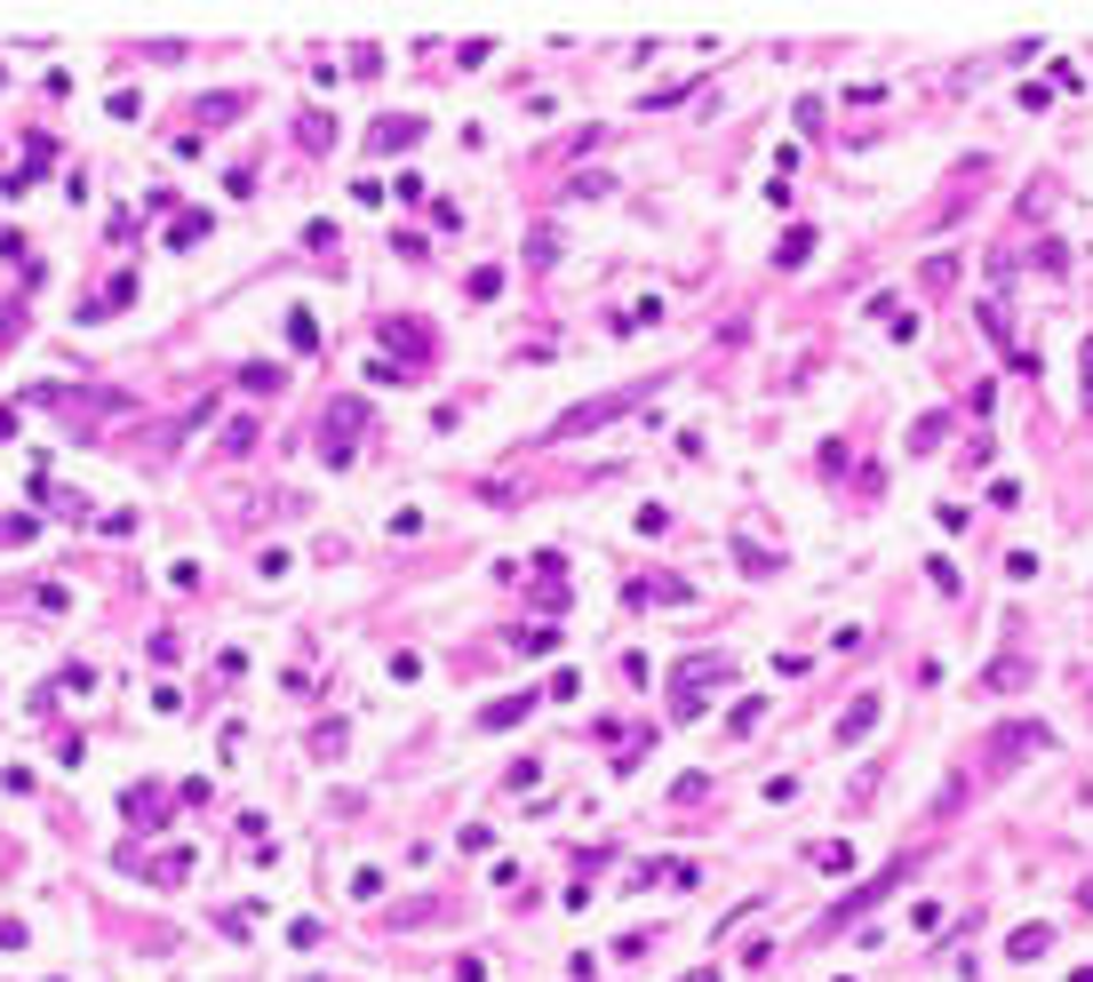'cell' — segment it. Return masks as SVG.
<instances>
[{
	"mask_svg": "<svg viewBox=\"0 0 1093 982\" xmlns=\"http://www.w3.org/2000/svg\"><path fill=\"white\" fill-rule=\"evenodd\" d=\"M1038 951H1053V927H1014V942H1006V959H1021V967H1030Z\"/></svg>",
	"mask_w": 1093,
	"mask_h": 982,
	"instance_id": "obj_12",
	"label": "cell"
},
{
	"mask_svg": "<svg viewBox=\"0 0 1093 982\" xmlns=\"http://www.w3.org/2000/svg\"><path fill=\"white\" fill-rule=\"evenodd\" d=\"M918 863H926V855H894V863H886V871L870 878V887H854V895H846V903L831 910V919H823V935H846V927H862V910H878V903L894 895V887H902V878H910Z\"/></svg>",
	"mask_w": 1093,
	"mask_h": 982,
	"instance_id": "obj_2",
	"label": "cell"
},
{
	"mask_svg": "<svg viewBox=\"0 0 1093 982\" xmlns=\"http://www.w3.org/2000/svg\"><path fill=\"white\" fill-rule=\"evenodd\" d=\"M9 431H17V408H0V439H9Z\"/></svg>",
	"mask_w": 1093,
	"mask_h": 982,
	"instance_id": "obj_33",
	"label": "cell"
},
{
	"mask_svg": "<svg viewBox=\"0 0 1093 982\" xmlns=\"http://www.w3.org/2000/svg\"><path fill=\"white\" fill-rule=\"evenodd\" d=\"M1038 273H1070V248L1062 241H1038Z\"/></svg>",
	"mask_w": 1093,
	"mask_h": 982,
	"instance_id": "obj_27",
	"label": "cell"
},
{
	"mask_svg": "<svg viewBox=\"0 0 1093 982\" xmlns=\"http://www.w3.org/2000/svg\"><path fill=\"white\" fill-rule=\"evenodd\" d=\"M727 680V655H687L671 671V719H703V695Z\"/></svg>",
	"mask_w": 1093,
	"mask_h": 982,
	"instance_id": "obj_3",
	"label": "cell"
},
{
	"mask_svg": "<svg viewBox=\"0 0 1093 982\" xmlns=\"http://www.w3.org/2000/svg\"><path fill=\"white\" fill-rule=\"evenodd\" d=\"M878 711H886V695H854V711L838 719V751H846V743H862V735L878 727Z\"/></svg>",
	"mask_w": 1093,
	"mask_h": 982,
	"instance_id": "obj_7",
	"label": "cell"
},
{
	"mask_svg": "<svg viewBox=\"0 0 1093 982\" xmlns=\"http://www.w3.org/2000/svg\"><path fill=\"white\" fill-rule=\"evenodd\" d=\"M288 344H296V352H320V320L303 312V303H296V312H288Z\"/></svg>",
	"mask_w": 1093,
	"mask_h": 982,
	"instance_id": "obj_17",
	"label": "cell"
},
{
	"mask_svg": "<svg viewBox=\"0 0 1093 982\" xmlns=\"http://www.w3.org/2000/svg\"><path fill=\"white\" fill-rule=\"evenodd\" d=\"M982 687H998V695H1014V687H1030V663H1021V655H998V663L982 671Z\"/></svg>",
	"mask_w": 1093,
	"mask_h": 982,
	"instance_id": "obj_9",
	"label": "cell"
},
{
	"mask_svg": "<svg viewBox=\"0 0 1093 982\" xmlns=\"http://www.w3.org/2000/svg\"><path fill=\"white\" fill-rule=\"evenodd\" d=\"M384 344H399V352H416V360H424V328H407V320H384Z\"/></svg>",
	"mask_w": 1093,
	"mask_h": 982,
	"instance_id": "obj_21",
	"label": "cell"
},
{
	"mask_svg": "<svg viewBox=\"0 0 1093 982\" xmlns=\"http://www.w3.org/2000/svg\"><path fill=\"white\" fill-rule=\"evenodd\" d=\"M367 145L384 152V160H392V152H416V145H424V120H416V113H384V120H375V137H367Z\"/></svg>",
	"mask_w": 1093,
	"mask_h": 982,
	"instance_id": "obj_6",
	"label": "cell"
},
{
	"mask_svg": "<svg viewBox=\"0 0 1093 982\" xmlns=\"http://www.w3.org/2000/svg\"><path fill=\"white\" fill-rule=\"evenodd\" d=\"M24 335V303H0V344H17Z\"/></svg>",
	"mask_w": 1093,
	"mask_h": 982,
	"instance_id": "obj_31",
	"label": "cell"
},
{
	"mask_svg": "<svg viewBox=\"0 0 1093 982\" xmlns=\"http://www.w3.org/2000/svg\"><path fill=\"white\" fill-rule=\"evenodd\" d=\"M296 128H303V152H328V145H335V120H328V113H303Z\"/></svg>",
	"mask_w": 1093,
	"mask_h": 982,
	"instance_id": "obj_18",
	"label": "cell"
},
{
	"mask_svg": "<svg viewBox=\"0 0 1093 982\" xmlns=\"http://www.w3.org/2000/svg\"><path fill=\"white\" fill-rule=\"evenodd\" d=\"M535 783H543V767H535V759H519V767L503 775V791H535Z\"/></svg>",
	"mask_w": 1093,
	"mask_h": 982,
	"instance_id": "obj_28",
	"label": "cell"
},
{
	"mask_svg": "<svg viewBox=\"0 0 1093 982\" xmlns=\"http://www.w3.org/2000/svg\"><path fill=\"white\" fill-rule=\"evenodd\" d=\"M519 648H527V655H551V648H559V631H551V623H535V631H519Z\"/></svg>",
	"mask_w": 1093,
	"mask_h": 982,
	"instance_id": "obj_26",
	"label": "cell"
},
{
	"mask_svg": "<svg viewBox=\"0 0 1093 982\" xmlns=\"http://www.w3.org/2000/svg\"><path fill=\"white\" fill-rule=\"evenodd\" d=\"M495 288H503V264H480V273H471V296H480V303H487Z\"/></svg>",
	"mask_w": 1093,
	"mask_h": 982,
	"instance_id": "obj_30",
	"label": "cell"
},
{
	"mask_svg": "<svg viewBox=\"0 0 1093 982\" xmlns=\"http://www.w3.org/2000/svg\"><path fill=\"white\" fill-rule=\"evenodd\" d=\"M32 527H41V520H32V512H17V520H0V544H32Z\"/></svg>",
	"mask_w": 1093,
	"mask_h": 982,
	"instance_id": "obj_29",
	"label": "cell"
},
{
	"mask_svg": "<svg viewBox=\"0 0 1093 982\" xmlns=\"http://www.w3.org/2000/svg\"><path fill=\"white\" fill-rule=\"evenodd\" d=\"M735 559H742V567H750V575H774V559H767V552H759V544H750V535H735Z\"/></svg>",
	"mask_w": 1093,
	"mask_h": 982,
	"instance_id": "obj_25",
	"label": "cell"
},
{
	"mask_svg": "<svg viewBox=\"0 0 1093 982\" xmlns=\"http://www.w3.org/2000/svg\"><path fill=\"white\" fill-rule=\"evenodd\" d=\"M655 384H671V376H646V384H614V392H599V399H575V408L551 424V439H591V431H607L614 416L646 408V399H655Z\"/></svg>",
	"mask_w": 1093,
	"mask_h": 982,
	"instance_id": "obj_1",
	"label": "cell"
},
{
	"mask_svg": "<svg viewBox=\"0 0 1093 982\" xmlns=\"http://www.w3.org/2000/svg\"><path fill=\"white\" fill-rule=\"evenodd\" d=\"M1078 903H1085V910H1093V878H1085V895H1078Z\"/></svg>",
	"mask_w": 1093,
	"mask_h": 982,
	"instance_id": "obj_35",
	"label": "cell"
},
{
	"mask_svg": "<svg viewBox=\"0 0 1093 982\" xmlns=\"http://www.w3.org/2000/svg\"><path fill=\"white\" fill-rule=\"evenodd\" d=\"M535 703H543V695H511V703H487V711H480V727H519Z\"/></svg>",
	"mask_w": 1093,
	"mask_h": 982,
	"instance_id": "obj_14",
	"label": "cell"
},
{
	"mask_svg": "<svg viewBox=\"0 0 1093 982\" xmlns=\"http://www.w3.org/2000/svg\"><path fill=\"white\" fill-rule=\"evenodd\" d=\"M678 982H719V974H710V967H695V974H678Z\"/></svg>",
	"mask_w": 1093,
	"mask_h": 982,
	"instance_id": "obj_34",
	"label": "cell"
},
{
	"mask_svg": "<svg viewBox=\"0 0 1093 982\" xmlns=\"http://www.w3.org/2000/svg\"><path fill=\"white\" fill-rule=\"evenodd\" d=\"M623 599H631V607H646V599H671V607H687V599H695V584H678V575H646V584H631Z\"/></svg>",
	"mask_w": 1093,
	"mask_h": 982,
	"instance_id": "obj_8",
	"label": "cell"
},
{
	"mask_svg": "<svg viewBox=\"0 0 1093 982\" xmlns=\"http://www.w3.org/2000/svg\"><path fill=\"white\" fill-rule=\"evenodd\" d=\"M1078 376H1085V408H1093V335L1078 344Z\"/></svg>",
	"mask_w": 1093,
	"mask_h": 982,
	"instance_id": "obj_32",
	"label": "cell"
},
{
	"mask_svg": "<svg viewBox=\"0 0 1093 982\" xmlns=\"http://www.w3.org/2000/svg\"><path fill=\"white\" fill-rule=\"evenodd\" d=\"M224 456H256V416H232L224 424Z\"/></svg>",
	"mask_w": 1093,
	"mask_h": 982,
	"instance_id": "obj_19",
	"label": "cell"
},
{
	"mask_svg": "<svg viewBox=\"0 0 1093 982\" xmlns=\"http://www.w3.org/2000/svg\"><path fill=\"white\" fill-rule=\"evenodd\" d=\"M120 815H128V823H160V815H168V799H160V791H136V783H128V791H120Z\"/></svg>",
	"mask_w": 1093,
	"mask_h": 982,
	"instance_id": "obj_10",
	"label": "cell"
},
{
	"mask_svg": "<svg viewBox=\"0 0 1093 982\" xmlns=\"http://www.w3.org/2000/svg\"><path fill=\"white\" fill-rule=\"evenodd\" d=\"M360 431H367V399H360V392H344V399H335V408L320 416V456H328L335 471H344V463H352V439H360Z\"/></svg>",
	"mask_w": 1093,
	"mask_h": 982,
	"instance_id": "obj_4",
	"label": "cell"
},
{
	"mask_svg": "<svg viewBox=\"0 0 1093 982\" xmlns=\"http://www.w3.org/2000/svg\"><path fill=\"white\" fill-rule=\"evenodd\" d=\"M184 871H192V855H184V846H168V855H152V863H144V878H152V887H176Z\"/></svg>",
	"mask_w": 1093,
	"mask_h": 982,
	"instance_id": "obj_13",
	"label": "cell"
},
{
	"mask_svg": "<svg viewBox=\"0 0 1093 982\" xmlns=\"http://www.w3.org/2000/svg\"><path fill=\"white\" fill-rule=\"evenodd\" d=\"M806 256H814V232H806V224H791V232H782V248H774V264H782V273H799Z\"/></svg>",
	"mask_w": 1093,
	"mask_h": 982,
	"instance_id": "obj_11",
	"label": "cell"
},
{
	"mask_svg": "<svg viewBox=\"0 0 1093 982\" xmlns=\"http://www.w3.org/2000/svg\"><path fill=\"white\" fill-rule=\"evenodd\" d=\"M1038 751H1053V735H1046L1038 719H1006L998 735H989V767H1006V759H1038Z\"/></svg>",
	"mask_w": 1093,
	"mask_h": 982,
	"instance_id": "obj_5",
	"label": "cell"
},
{
	"mask_svg": "<svg viewBox=\"0 0 1093 982\" xmlns=\"http://www.w3.org/2000/svg\"><path fill=\"white\" fill-rule=\"evenodd\" d=\"M303 248H312V256H335V224L312 216V224H303Z\"/></svg>",
	"mask_w": 1093,
	"mask_h": 982,
	"instance_id": "obj_23",
	"label": "cell"
},
{
	"mask_svg": "<svg viewBox=\"0 0 1093 982\" xmlns=\"http://www.w3.org/2000/svg\"><path fill=\"white\" fill-rule=\"evenodd\" d=\"M759 711H767V703H759V695H742V703H735V711H727V727H735V735H750V727H759Z\"/></svg>",
	"mask_w": 1093,
	"mask_h": 982,
	"instance_id": "obj_24",
	"label": "cell"
},
{
	"mask_svg": "<svg viewBox=\"0 0 1093 982\" xmlns=\"http://www.w3.org/2000/svg\"><path fill=\"white\" fill-rule=\"evenodd\" d=\"M192 241H208V216H176L168 224V248H192Z\"/></svg>",
	"mask_w": 1093,
	"mask_h": 982,
	"instance_id": "obj_20",
	"label": "cell"
},
{
	"mask_svg": "<svg viewBox=\"0 0 1093 982\" xmlns=\"http://www.w3.org/2000/svg\"><path fill=\"white\" fill-rule=\"evenodd\" d=\"M232 113H248V96H240V88H224V96H208V105H200L192 120L208 128V120H232Z\"/></svg>",
	"mask_w": 1093,
	"mask_h": 982,
	"instance_id": "obj_16",
	"label": "cell"
},
{
	"mask_svg": "<svg viewBox=\"0 0 1093 982\" xmlns=\"http://www.w3.org/2000/svg\"><path fill=\"white\" fill-rule=\"evenodd\" d=\"M280 384H288V367H264V360H248V367H240V392H256V399H271Z\"/></svg>",
	"mask_w": 1093,
	"mask_h": 982,
	"instance_id": "obj_15",
	"label": "cell"
},
{
	"mask_svg": "<svg viewBox=\"0 0 1093 982\" xmlns=\"http://www.w3.org/2000/svg\"><path fill=\"white\" fill-rule=\"evenodd\" d=\"M942 431H950V416H918V431H910V456H926Z\"/></svg>",
	"mask_w": 1093,
	"mask_h": 982,
	"instance_id": "obj_22",
	"label": "cell"
}]
</instances>
